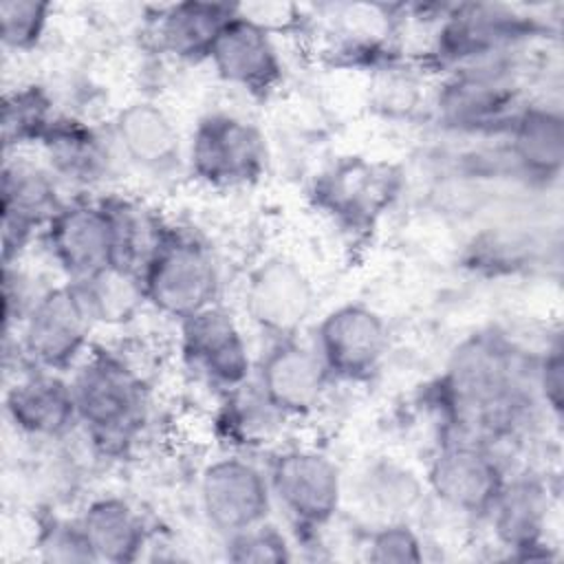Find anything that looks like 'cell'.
<instances>
[{
  "instance_id": "6da1fadb",
  "label": "cell",
  "mask_w": 564,
  "mask_h": 564,
  "mask_svg": "<svg viewBox=\"0 0 564 564\" xmlns=\"http://www.w3.org/2000/svg\"><path fill=\"white\" fill-rule=\"evenodd\" d=\"M77 423L104 454L126 452L148 416L143 379L112 352H90L73 381Z\"/></svg>"
},
{
  "instance_id": "7a4b0ae2",
  "label": "cell",
  "mask_w": 564,
  "mask_h": 564,
  "mask_svg": "<svg viewBox=\"0 0 564 564\" xmlns=\"http://www.w3.org/2000/svg\"><path fill=\"white\" fill-rule=\"evenodd\" d=\"M145 302L178 322L216 304L220 275L212 249L194 234L165 227L141 269Z\"/></svg>"
},
{
  "instance_id": "3957f363",
  "label": "cell",
  "mask_w": 564,
  "mask_h": 564,
  "mask_svg": "<svg viewBox=\"0 0 564 564\" xmlns=\"http://www.w3.org/2000/svg\"><path fill=\"white\" fill-rule=\"evenodd\" d=\"M95 322L73 282L44 291L22 319V355L42 370L62 372L82 357Z\"/></svg>"
},
{
  "instance_id": "277c9868",
  "label": "cell",
  "mask_w": 564,
  "mask_h": 564,
  "mask_svg": "<svg viewBox=\"0 0 564 564\" xmlns=\"http://www.w3.org/2000/svg\"><path fill=\"white\" fill-rule=\"evenodd\" d=\"M267 163V148L260 130L225 112L198 121L189 141L192 172L216 187H234L256 181Z\"/></svg>"
},
{
  "instance_id": "5b68a950",
  "label": "cell",
  "mask_w": 564,
  "mask_h": 564,
  "mask_svg": "<svg viewBox=\"0 0 564 564\" xmlns=\"http://www.w3.org/2000/svg\"><path fill=\"white\" fill-rule=\"evenodd\" d=\"M269 489L297 527L317 529L330 522L341 502L337 465L315 449H286L269 467Z\"/></svg>"
},
{
  "instance_id": "8992f818",
  "label": "cell",
  "mask_w": 564,
  "mask_h": 564,
  "mask_svg": "<svg viewBox=\"0 0 564 564\" xmlns=\"http://www.w3.org/2000/svg\"><path fill=\"white\" fill-rule=\"evenodd\" d=\"M51 258L70 280L117 264V231L108 203H64L44 227Z\"/></svg>"
},
{
  "instance_id": "52a82bcc",
  "label": "cell",
  "mask_w": 564,
  "mask_h": 564,
  "mask_svg": "<svg viewBox=\"0 0 564 564\" xmlns=\"http://www.w3.org/2000/svg\"><path fill=\"white\" fill-rule=\"evenodd\" d=\"M271 500L267 474L240 456L218 458L200 476L203 513L225 535L264 522Z\"/></svg>"
},
{
  "instance_id": "ba28073f",
  "label": "cell",
  "mask_w": 564,
  "mask_h": 564,
  "mask_svg": "<svg viewBox=\"0 0 564 564\" xmlns=\"http://www.w3.org/2000/svg\"><path fill=\"white\" fill-rule=\"evenodd\" d=\"M181 352L185 364L216 388L231 392L249 379L247 339L236 319L218 304L181 322Z\"/></svg>"
},
{
  "instance_id": "9c48e42d",
  "label": "cell",
  "mask_w": 564,
  "mask_h": 564,
  "mask_svg": "<svg viewBox=\"0 0 564 564\" xmlns=\"http://www.w3.org/2000/svg\"><path fill=\"white\" fill-rule=\"evenodd\" d=\"M315 291L302 267L275 256L260 262L245 289V311L249 319L278 339L295 337L313 311Z\"/></svg>"
},
{
  "instance_id": "30bf717a",
  "label": "cell",
  "mask_w": 564,
  "mask_h": 564,
  "mask_svg": "<svg viewBox=\"0 0 564 564\" xmlns=\"http://www.w3.org/2000/svg\"><path fill=\"white\" fill-rule=\"evenodd\" d=\"M315 350L328 375L364 379L388 350V326L377 311L364 304H344L319 322Z\"/></svg>"
},
{
  "instance_id": "8fae6325",
  "label": "cell",
  "mask_w": 564,
  "mask_h": 564,
  "mask_svg": "<svg viewBox=\"0 0 564 564\" xmlns=\"http://www.w3.org/2000/svg\"><path fill=\"white\" fill-rule=\"evenodd\" d=\"M430 487L447 507L465 513H487L507 478L487 449L476 441H447L430 465Z\"/></svg>"
},
{
  "instance_id": "7c38bea8",
  "label": "cell",
  "mask_w": 564,
  "mask_h": 564,
  "mask_svg": "<svg viewBox=\"0 0 564 564\" xmlns=\"http://www.w3.org/2000/svg\"><path fill=\"white\" fill-rule=\"evenodd\" d=\"M207 59L225 82L251 93H264L282 77V59L269 26L238 11L218 31Z\"/></svg>"
},
{
  "instance_id": "4fadbf2b",
  "label": "cell",
  "mask_w": 564,
  "mask_h": 564,
  "mask_svg": "<svg viewBox=\"0 0 564 564\" xmlns=\"http://www.w3.org/2000/svg\"><path fill=\"white\" fill-rule=\"evenodd\" d=\"M53 172L24 161H7L2 170V260L11 264L33 231L46 227L62 209Z\"/></svg>"
},
{
  "instance_id": "5bb4252c",
  "label": "cell",
  "mask_w": 564,
  "mask_h": 564,
  "mask_svg": "<svg viewBox=\"0 0 564 564\" xmlns=\"http://www.w3.org/2000/svg\"><path fill=\"white\" fill-rule=\"evenodd\" d=\"M328 377L317 350L289 337L278 339L264 355L258 372V388L278 414L300 416L317 408Z\"/></svg>"
},
{
  "instance_id": "9a60e30c",
  "label": "cell",
  "mask_w": 564,
  "mask_h": 564,
  "mask_svg": "<svg viewBox=\"0 0 564 564\" xmlns=\"http://www.w3.org/2000/svg\"><path fill=\"white\" fill-rule=\"evenodd\" d=\"M4 410L20 432L33 436H59L77 423L70 381L42 368L15 379L7 390Z\"/></svg>"
},
{
  "instance_id": "2e32d148",
  "label": "cell",
  "mask_w": 564,
  "mask_h": 564,
  "mask_svg": "<svg viewBox=\"0 0 564 564\" xmlns=\"http://www.w3.org/2000/svg\"><path fill=\"white\" fill-rule=\"evenodd\" d=\"M522 37V20L494 4H463L447 15L438 33V55L449 62L485 57Z\"/></svg>"
},
{
  "instance_id": "e0dca14e",
  "label": "cell",
  "mask_w": 564,
  "mask_h": 564,
  "mask_svg": "<svg viewBox=\"0 0 564 564\" xmlns=\"http://www.w3.org/2000/svg\"><path fill=\"white\" fill-rule=\"evenodd\" d=\"M115 134L126 156L145 170H165L181 152L178 130L154 104L137 101L123 108L115 121Z\"/></svg>"
},
{
  "instance_id": "ac0fdd59",
  "label": "cell",
  "mask_w": 564,
  "mask_h": 564,
  "mask_svg": "<svg viewBox=\"0 0 564 564\" xmlns=\"http://www.w3.org/2000/svg\"><path fill=\"white\" fill-rule=\"evenodd\" d=\"M511 101V86L502 73L469 68L445 86L438 97V110L445 121L458 128H480L502 119Z\"/></svg>"
},
{
  "instance_id": "d6986e66",
  "label": "cell",
  "mask_w": 564,
  "mask_h": 564,
  "mask_svg": "<svg viewBox=\"0 0 564 564\" xmlns=\"http://www.w3.org/2000/svg\"><path fill=\"white\" fill-rule=\"evenodd\" d=\"M77 522L95 560L132 562L145 544L141 516L115 496L93 500Z\"/></svg>"
},
{
  "instance_id": "ffe728a7",
  "label": "cell",
  "mask_w": 564,
  "mask_h": 564,
  "mask_svg": "<svg viewBox=\"0 0 564 564\" xmlns=\"http://www.w3.org/2000/svg\"><path fill=\"white\" fill-rule=\"evenodd\" d=\"M236 7L212 2H178L170 4L156 24L159 44L163 51L196 59L207 57L218 31L236 13Z\"/></svg>"
},
{
  "instance_id": "44dd1931",
  "label": "cell",
  "mask_w": 564,
  "mask_h": 564,
  "mask_svg": "<svg viewBox=\"0 0 564 564\" xmlns=\"http://www.w3.org/2000/svg\"><path fill=\"white\" fill-rule=\"evenodd\" d=\"M511 154L533 176H557L564 159V123L553 108L531 106L513 117Z\"/></svg>"
},
{
  "instance_id": "7402d4cb",
  "label": "cell",
  "mask_w": 564,
  "mask_h": 564,
  "mask_svg": "<svg viewBox=\"0 0 564 564\" xmlns=\"http://www.w3.org/2000/svg\"><path fill=\"white\" fill-rule=\"evenodd\" d=\"M51 172L73 183H93L106 172L101 137L84 121L57 119L42 139Z\"/></svg>"
},
{
  "instance_id": "603a6c76",
  "label": "cell",
  "mask_w": 564,
  "mask_h": 564,
  "mask_svg": "<svg viewBox=\"0 0 564 564\" xmlns=\"http://www.w3.org/2000/svg\"><path fill=\"white\" fill-rule=\"evenodd\" d=\"M546 507L549 502L542 485L524 478L505 482L487 513L491 516L496 535L507 546L527 551L540 546Z\"/></svg>"
},
{
  "instance_id": "cb8c5ba5",
  "label": "cell",
  "mask_w": 564,
  "mask_h": 564,
  "mask_svg": "<svg viewBox=\"0 0 564 564\" xmlns=\"http://www.w3.org/2000/svg\"><path fill=\"white\" fill-rule=\"evenodd\" d=\"M95 324H126L148 304L141 275L132 269L110 264L84 280H70Z\"/></svg>"
},
{
  "instance_id": "d4e9b609",
  "label": "cell",
  "mask_w": 564,
  "mask_h": 564,
  "mask_svg": "<svg viewBox=\"0 0 564 564\" xmlns=\"http://www.w3.org/2000/svg\"><path fill=\"white\" fill-rule=\"evenodd\" d=\"M55 117L51 101L37 86H26L4 97L2 106V139L9 148L11 143L22 145L37 141L42 143L44 134L53 126Z\"/></svg>"
},
{
  "instance_id": "484cf974",
  "label": "cell",
  "mask_w": 564,
  "mask_h": 564,
  "mask_svg": "<svg viewBox=\"0 0 564 564\" xmlns=\"http://www.w3.org/2000/svg\"><path fill=\"white\" fill-rule=\"evenodd\" d=\"M48 2L33 0H7L0 4V35L7 48L29 51L33 48L48 22Z\"/></svg>"
},
{
  "instance_id": "4316f807",
  "label": "cell",
  "mask_w": 564,
  "mask_h": 564,
  "mask_svg": "<svg viewBox=\"0 0 564 564\" xmlns=\"http://www.w3.org/2000/svg\"><path fill=\"white\" fill-rule=\"evenodd\" d=\"M227 557L234 562H284L291 555L284 535L275 527L260 522L227 535Z\"/></svg>"
},
{
  "instance_id": "83f0119b",
  "label": "cell",
  "mask_w": 564,
  "mask_h": 564,
  "mask_svg": "<svg viewBox=\"0 0 564 564\" xmlns=\"http://www.w3.org/2000/svg\"><path fill=\"white\" fill-rule=\"evenodd\" d=\"M372 562H421L423 551L416 533L405 524H388L372 535L370 553Z\"/></svg>"
},
{
  "instance_id": "f1b7e54d",
  "label": "cell",
  "mask_w": 564,
  "mask_h": 564,
  "mask_svg": "<svg viewBox=\"0 0 564 564\" xmlns=\"http://www.w3.org/2000/svg\"><path fill=\"white\" fill-rule=\"evenodd\" d=\"M538 383L544 394V401L560 412L562 410V355L560 350H551L538 372Z\"/></svg>"
}]
</instances>
